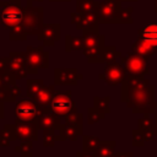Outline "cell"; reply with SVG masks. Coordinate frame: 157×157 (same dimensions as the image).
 Returning <instances> with one entry per match:
<instances>
[{
  "instance_id": "cell-16",
  "label": "cell",
  "mask_w": 157,
  "mask_h": 157,
  "mask_svg": "<svg viewBox=\"0 0 157 157\" xmlns=\"http://www.w3.org/2000/svg\"><path fill=\"white\" fill-rule=\"evenodd\" d=\"M55 85H43V87L40 88L39 93L37 94V97L33 99L36 101L40 107L45 108V109H49V103L52 101V97L55 92V88H54Z\"/></svg>"
},
{
  "instance_id": "cell-6",
  "label": "cell",
  "mask_w": 157,
  "mask_h": 157,
  "mask_svg": "<svg viewBox=\"0 0 157 157\" xmlns=\"http://www.w3.org/2000/svg\"><path fill=\"white\" fill-rule=\"evenodd\" d=\"M23 17L25 12L20 9V6L12 4H7L6 6H4L0 12V22L6 28H13L21 25V22H23Z\"/></svg>"
},
{
  "instance_id": "cell-15",
  "label": "cell",
  "mask_w": 157,
  "mask_h": 157,
  "mask_svg": "<svg viewBox=\"0 0 157 157\" xmlns=\"http://www.w3.org/2000/svg\"><path fill=\"white\" fill-rule=\"evenodd\" d=\"M40 27V15L36 13V10L27 12L23 17V28L27 33H37Z\"/></svg>"
},
{
  "instance_id": "cell-30",
  "label": "cell",
  "mask_w": 157,
  "mask_h": 157,
  "mask_svg": "<svg viewBox=\"0 0 157 157\" xmlns=\"http://www.w3.org/2000/svg\"><path fill=\"white\" fill-rule=\"evenodd\" d=\"M145 141H146V139H145L142 131L140 129L134 130V132H132V144L135 146H141V145H144Z\"/></svg>"
},
{
  "instance_id": "cell-21",
  "label": "cell",
  "mask_w": 157,
  "mask_h": 157,
  "mask_svg": "<svg viewBox=\"0 0 157 157\" xmlns=\"http://www.w3.org/2000/svg\"><path fill=\"white\" fill-rule=\"evenodd\" d=\"M44 82L42 80H27V90H26V96L31 99H34L37 94L39 93L40 88L43 87Z\"/></svg>"
},
{
  "instance_id": "cell-12",
  "label": "cell",
  "mask_w": 157,
  "mask_h": 157,
  "mask_svg": "<svg viewBox=\"0 0 157 157\" xmlns=\"http://www.w3.org/2000/svg\"><path fill=\"white\" fill-rule=\"evenodd\" d=\"M38 39L44 43V45H54L55 40L59 39V26L47 25L42 27L38 33Z\"/></svg>"
},
{
  "instance_id": "cell-26",
  "label": "cell",
  "mask_w": 157,
  "mask_h": 157,
  "mask_svg": "<svg viewBox=\"0 0 157 157\" xmlns=\"http://www.w3.org/2000/svg\"><path fill=\"white\" fill-rule=\"evenodd\" d=\"M94 107L103 114L109 113V97H94Z\"/></svg>"
},
{
  "instance_id": "cell-33",
  "label": "cell",
  "mask_w": 157,
  "mask_h": 157,
  "mask_svg": "<svg viewBox=\"0 0 157 157\" xmlns=\"http://www.w3.org/2000/svg\"><path fill=\"white\" fill-rule=\"evenodd\" d=\"M115 157H132L131 152H118L115 153Z\"/></svg>"
},
{
  "instance_id": "cell-35",
  "label": "cell",
  "mask_w": 157,
  "mask_h": 157,
  "mask_svg": "<svg viewBox=\"0 0 157 157\" xmlns=\"http://www.w3.org/2000/svg\"><path fill=\"white\" fill-rule=\"evenodd\" d=\"M155 110H156V121H155V135H157V103H156V108H155Z\"/></svg>"
},
{
  "instance_id": "cell-19",
  "label": "cell",
  "mask_w": 157,
  "mask_h": 157,
  "mask_svg": "<svg viewBox=\"0 0 157 157\" xmlns=\"http://www.w3.org/2000/svg\"><path fill=\"white\" fill-rule=\"evenodd\" d=\"M115 151V141H101L96 150L97 157H113Z\"/></svg>"
},
{
  "instance_id": "cell-28",
  "label": "cell",
  "mask_w": 157,
  "mask_h": 157,
  "mask_svg": "<svg viewBox=\"0 0 157 157\" xmlns=\"http://www.w3.org/2000/svg\"><path fill=\"white\" fill-rule=\"evenodd\" d=\"M99 15L102 16L104 22L112 21L113 16H114V11L112 9V4H104V6H102V10L99 11Z\"/></svg>"
},
{
  "instance_id": "cell-29",
  "label": "cell",
  "mask_w": 157,
  "mask_h": 157,
  "mask_svg": "<svg viewBox=\"0 0 157 157\" xmlns=\"http://www.w3.org/2000/svg\"><path fill=\"white\" fill-rule=\"evenodd\" d=\"M115 56H120V54L115 52L114 47H105L103 49V59H104V61H107V63L114 61Z\"/></svg>"
},
{
  "instance_id": "cell-22",
  "label": "cell",
  "mask_w": 157,
  "mask_h": 157,
  "mask_svg": "<svg viewBox=\"0 0 157 157\" xmlns=\"http://www.w3.org/2000/svg\"><path fill=\"white\" fill-rule=\"evenodd\" d=\"M64 140L60 135V131H52V130H44L43 131V145L45 147H52L55 145L56 141Z\"/></svg>"
},
{
  "instance_id": "cell-31",
  "label": "cell",
  "mask_w": 157,
  "mask_h": 157,
  "mask_svg": "<svg viewBox=\"0 0 157 157\" xmlns=\"http://www.w3.org/2000/svg\"><path fill=\"white\" fill-rule=\"evenodd\" d=\"M9 71V58H0V75Z\"/></svg>"
},
{
  "instance_id": "cell-13",
  "label": "cell",
  "mask_w": 157,
  "mask_h": 157,
  "mask_svg": "<svg viewBox=\"0 0 157 157\" xmlns=\"http://www.w3.org/2000/svg\"><path fill=\"white\" fill-rule=\"evenodd\" d=\"M60 135L64 140H77V137L82 135V123L65 121L60 130Z\"/></svg>"
},
{
  "instance_id": "cell-27",
  "label": "cell",
  "mask_w": 157,
  "mask_h": 157,
  "mask_svg": "<svg viewBox=\"0 0 157 157\" xmlns=\"http://www.w3.org/2000/svg\"><path fill=\"white\" fill-rule=\"evenodd\" d=\"M104 115L105 114H103L102 112H99L94 105L88 109V124H94V123L99 121L101 119L104 118Z\"/></svg>"
},
{
  "instance_id": "cell-1",
  "label": "cell",
  "mask_w": 157,
  "mask_h": 157,
  "mask_svg": "<svg viewBox=\"0 0 157 157\" xmlns=\"http://www.w3.org/2000/svg\"><path fill=\"white\" fill-rule=\"evenodd\" d=\"M121 102L126 103L128 107L132 109L134 113L150 114L155 112V86L150 85L147 80H144L141 83L128 87L124 83L121 85Z\"/></svg>"
},
{
  "instance_id": "cell-17",
  "label": "cell",
  "mask_w": 157,
  "mask_h": 157,
  "mask_svg": "<svg viewBox=\"0 0 157 157\" xmlns=\"http://www.w3.org/2000/svg\"><path fill=\"white\" fill-rule=\"evenodd\" d=\"M82 39H83V48L103 47V43H104V37L99 36L97 31L93 32V29H86Z\"/></svg>"
},
{
  "instance_id": "cell-32",
  "label": "cell",
  "mask_w": 157,
  "mask_h": 157,
  "mask_svg": "<svg viewBox=\"0 0 157 157\" xmlns=\"http://www.w3.org/2000/svg\"><path fill=\"white\" fill-rule=\"evenodd\" d=\"M76 157H96V152H88V151H80L76 153Z\"/></svg>"
},
{
  "instance_id": "cell-25",
  "label": "cell",
  "mask_w": 157,
  "mask_h": 157,
  "mask_svg": "<svg viewBox=\"0 0 157 157\" xmlns=\"http://www.w3.org/2000/svg\"><path fill=\"white\" fill-rule=\"evenodd\" d=\"M78 49H83V39L80 37L66 36V50L71 52V50H78Z\"/></svg>"
},
{
  "instance_id": "cell-8",
  "label": "cell",
  "mask_w": 157,
  "mask_h": 157,
  "mask_svg": "<svg viewBox=\"0 0 157 157\" xmlns=\"http://www.w3.org/2000/svg\"><path fill=\"white\" fill-rule=\"evenodd\" d=\"M9 71L16 77V80L25 78L28 75L26 53L12 52L9 56Z\"/></svg>"
},
{
  "instance_id": "cell-23",
  "label": "cell",
  "mask_w": 157,
  "mask_h": 157,
  "mask_svg": "<svg viewBox=\"0 0 157 157\" xmlns=\"http://www.w3.org/2000/svg\"><path fill=\"white\" fill-rule=\"evenodd\" d=\"M101 140L97 136H91V135H85L82 136V146H83V151H88V152H96V150L99 146Z\"/></svg>"
},
{
  "instance_id": "cell-34",
  "label": "cell",
  "mask_w": 157,
  "mask_h": 157,
  "mask_svg": "<svg viewBox=\"0 0 157 157\" xmlns=\"http://www.w3.org/2000/svg\"><path fill=\"white\" fill-rule=\"evenodd\" d=\"M4 117V102H0V119Z\"/></svg>"
},
{
  "instance_id": "cell-10",
  "label": "cell",
  "mask_w": 157,
  "mask_h": 157,
  "mask_svg": "<svg viewBox=\"0 0 157 157\" xmlns=\"http://www.w3.org/2000/svg\"><path fill=\"white\" fill-rule=\"evenodd\" d=\"M82 76L77 72L76 69H56L55 70V86H74Z\"/></svg>"
},
{
  "instance_id": "cell-14",
  "label": "cell",
  "mask_w": 157,
  "mask_h": 157,
  "mask_svg": "<svg viewBox=\"0 0 157 157\" xmlns=\"http://www.w3.org/2000/svg\"><path fill=\"white\" fill-rule=\"evenodd\" d=\"M132 50L134 53L144 56L145 59L148 60L150 56H152L156 52H157V44L156 43H152V42H148V40H144V39H139L134 47H132Z\"/></svg>"
},
{
  "instance_id": "cell-5",
  "label": "cell",
  "mask_w": 157,
  "mask_h": 157,
  "mask_svg": "<svg viewBox=\"0 0 157 157\" xmlns=\"http://www.w3.org/2000/svg\"><path fill=\"white\" fill-rule=\"evenodd\" d=\"M123 64L126 74H134V75H147L150 72L147 59L144 56L136 54V53H129L125 58H123Z\"/></svg>"
},
{
  "instance_id": "cell-18",
  "label": "cell",
  "mask_w": 157,
  "mask_h": 157,
  "mask_svg": "<svg viewBox=\"0 0 157 157\" xmlns=\"http://www.w3.org/2000/svg\"><path fill=\"white\" fill-rule=\"evenodd\" d=\"M17 139L15 124H6L0 131V146H9L12 141Z\"/></svg>"
},
{
  "instance_id": "cell-36",
  "label": "cell",
  "mask_w": 157,
  "mask_h": 157,
  "mask_svg": "<svg viewBox=\"0 0 157 157\" xmlns=\"http://www.w3.org/2000/svg\"><path fill=\"white\" fill-rule=\"evenodd\" d=\"M2 86H4V81H2V78L0 76V87H2Z\"/></svg>"
},
{
  "instance_id": "cell-2",
  "label": "cell",
  "mask_w": 157,
  "mask_h": 157,
  "mask_svg": "<svg viewBox=\"0 0 157 157\" xmlns=\"http://www.w3.org/2000/svg\"><path fill=\"white\" fill-rule=\"evenodd\" d=\"M49 112L61 118L65 123V118L71 113L76 112V103L72 99L71 91H58L55 90L52 101L49 103Z\"/></svg>"
},
{
  "instance_id": "cell-20",
  "label": "cell",
  "mask_w": 157,
  "mask_h": 157,
  "mask_svg": "<svg viewBox=\"0 0 157 157\" xmlns=\"http://www.w3.org/2000/svg\"><path fill=\"white\" fill-rule=\"evenodd\" d=\"M140 39L157 44V25H148L140 29Z\"/></svg>"
},
{
  "instance_id": "cell-9",
  "label": "cell",
  "mask_w": 157,
  "mask_h": 157,
  "mask_svg": "<svg viewBox=\"0 0 157 157\" xmlns=\"http://www.w3.org/2000/svg\"><path fill=\"white\" fill-rule=\"evenodd\" d=\"M15 130H16V136L18 140H32V141H37V130L38 126L36 123H31V121H22L16 119L15 121Z\"/></svg>"
},
{
  "instance_id": "cell-24",
  "label": "cell",
  "mask_w": 157,
  "mask_h": 157,
  "mask_svg": "<svg viewBox=\"0 0 157 157\" xmlns=\"http://www.w3.org/2000/svg\"><path fill=\"white\" fill-rule=\"evenodd\" d=\"M32 140H23L21 145L16 147V152L20 153L21 157H32L33 155V148H32Z\"/></svg>"
},
{
  "instance_id": "cell-3",
  "label": "cell",
  "mask_w": 157,
  "mask_h": 157,
  "mask_svg": "<svg viewBox=\"0 0 157 157\" xmlns=\"http://www.w3.org/2000/svg\"><path fill=\"white\" fill-rule=\"evenodd\" d=\"M45 112H49V109L40 107L36 101H33L28 97L21 98L16 102L15 114H16V119H18V120L36 123Z\"/></svg>"
},
{
  "instance_id": "cell-4",
  "label": "cell",
  "mask_w": 157,
  "mask_h": 157,
  "mask_svg": "<svg viewBox=\"0 0 157 157\" xmlns=\"http://www.w3.org/2000/svg\"><path fill=\"white\" fill-rule=\"evenodd\" d=\"M26 60H27L28 74H37L38 69H47L49 64L48 53L44 52L42 47H37V48L28 47L26 52Z\"/></svg>"
},
{
  "instance_id": "cell-11",
  "label": "cell",
  "mask_w": 157,
  "mask_h": 157,
  "mask_svg": "<svg viewBox=\"0 0 157 157\" xmlns=\"http://www.w3.org/2000/svg\"><path fill=\"white\" fill-rule=\"evenodd\" d=\"M64 120L59 117H56L55 114H53L52 112H45L37 121V126L38 129H42L43 131L44 130H52V131H60L64 123Z\"/></svg>"
},
{
  "instance_id": "cell-7",
  "label": "cell",
  "mask_w": 157,
  "mask_h": 157,
  "mask_svg": "<svg viewBox=\"0 0 157 157\" xmlns=\"http://www.w3.org/2000/svg\"><path fill=\"white\" fill-rule=\"evenodd\" d=\"M125 75H126V71L121 64L110 61V63H107L104 72L99 75V78L105 81L110 86H117L119 83H123V81L125 80Z\"/></svg>"
}]
</instances>
